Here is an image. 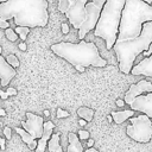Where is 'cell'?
Listing matches in <instances>:
<instances>
[{"mask_svg": "<svg viewBox=\"0 0 152 152\" xmlns=\"http://www.w3.org/2000/svg\"><path fill=\"white\" fill-rule=\"evenodd\" d=\"M78 137H80L81 140H88V139L90 138V134H89V132L86 131V129H80V131H78Z\"/></svg>", "mask_w": 152, "mask_h": 152, "instance_id": "cell-24", "label": "cell"}, {"mask_svg": "<svg viewBox=\"0 0 152 152\" xmlns=\"http://www.w3.org/2000/svg\"><path fill=\"white\" fill-rule=\"evenodd\" d=\"M86 122H87V120H84V119H81V120L78 121V124H80L81 126H84V125H86Z\"/></svg>", "mask_w": 152, "mask_h": 152, "instance_id": "cell-38", "label": "cell"}, {"mask_svg": "<svg viewBox=\"0 0 152 152\" xmlns=\"http://www.w3.org/2000/svg\"><path fill=\"white\" fill-rule=\"evenodd\" d=\"M142 53H144V56H145V57H148V56H151V55H152V43H151V45H150L148 50H147V51H144Z\"/></svg>", "mask_w": 152, "mask_h": 152, "instance_id": "cell-31", "label": "cell"}, {"mask_svg": "<svg viewBox=\"0 0 152 152\" xmlns=\"http://www.w3.org/2000/svg\"><path fill=\"white\" fill-rule=\"evenodd\" d=\"M77 115L81 119L87 120V122H90L93 120V116H94V110L91 108H88V107H80L77 109Z\"/></svg>", "mask_w": 152, "mask_h": 152, "instance_id": "cell-19", "label": "cell"}, {"mask_svg": "<svg viewBox=\"0 0 152 152\" xmlns=\"http://www.w3.org/2000/svg\"><path fill=\"white\" fill-rule=\"evenodd\" d=\"M49 152H63V148L59 144V133H53L48 144Z\"/></svg>", "mask_w": 152, "mask_h": 152, "instance_id": "cell-18", "label": "cell"}, {"mask_svg": "<svg viewBox=\"0 0 152 152\" xmlns=\"http://www.w3.org/2000/svg\"><path fill=\"white\" fill-rule=\"evenodd\" d=\"M125 4L126 0H106L100 19L94 30V34L106 42L107 50L113 49L116 43Z\"/></svg>", "mask_w": 152, "mask_h": 152, "instance_id": "cell-5", "label": "cell"}, {"mask_svg": "<svg viewBox=\"0 0 152 152\" xmlns=\"http://www.w3.org/2000/svg\"><path fill=\"white\" fill-rule=\"evenodd\" d=\"M80 137L76 135V133H69L68 134V148L66 152H83V146L80 141Z\"/></svg>", "mask_w": 152, "mask_h": 152, "instance_id": "cell-16", "label": "cell"}, {"mask_svg": "<svg viewBox=\"0 0 152 152\" xmlns=\"http://www.w3.org/2000/svg\"><path fill=\"white\" fill-rule=\"evenodd\" d=\"M134 109H126V110H118V112H112V116L114 119L115 124H122L124 121H126L127 119L132 118L134 114Z\"/></svg>", "mask_w": 152, "mask_h": 152, "instance_id": "cell-17", "label": "cell"}, {"mask_svg": "<svg viewBox=\"0 0 152 152\" xmlns=\"http://www.w3.org/2000/svg\"><path fill=\"white\" fill-rule=\"evenodd\" d=\"M5 34H6L7 39L11 40V42H15V40L18 39V36H19V34L15 32V30H13V28H11V27L5 28Z\"/></svg>", "mask_w": 152, "mask_h": 152, "instance_id": "cell-22", "label": "cell"}, {"mask_svg": "<svg viewBox=\"0 0 152 152\" xmlns=\"http://www.w3.org/2000/svg\"><path fill=\"white\" fill-rule=\"evenodd\" d=\"M75 69H76L78 72H84L86 66H82V65H76V66H75Z\"/></svg>", "mask_w": 152, "mask_h": 152, "instance_id": "cell-32", "label": "cell"}, {"mask_svg": "<svg viewBox=\"0 0 152 152\" xmlns=\"http://www.w3.org/2000/svg\"><path fill=\"white\" fill-rule=\"evenodd\" d=\"M87 145H88V147H93V145H94V140H93L91 138H89V139H88Z\"/></svg>", "mask_w": 152, "mask_h": 152, "instance_id": "cell-36", "label": "cell"}, {"mask_svg": "<svg viewBox=\"0 0 152 152\" xmlns=\"http://www.w3.org/2000/svg\"><path fill=\"white\" fill-rule=\"evenodd\" d=\"M17 75V70L12 66L7 61L6 57L0 56V77H1V86L6 87Z\"/></svg>", "mask_w": 152, "mask_h": 152, "instance_id": "cell-12", "label": "cell"}, {"mask_svg": "<svg viewBox=\"0 0 152 152\" xmlns=\"http://www.w3.org/2000/svg\"><path fill=\"white\" fill-rule=\"evenodd\" d=\"M15 132L21 137L23 141L28 146L30 150H36L37 146H38V139H34L26 129H24L23 127H15Z\"/></svg>", "mask_w": 152, "mask_h": 152, "instance_id": "cell-15", "label": "cell"}, {"mask_svg": "<svg viewBox=\"0 0 152 152\" xmlns=\"http://www.w3.org/2000/svg\"><path fill=\"white\" fill-rule=\"evenodd\" d=\"M131 74L132 75H142V76L152 77V55L148 56V57H145L137 65H134L132 68Z\"/></svg>", "mask_w": 152, "mask_h": 152, "instance_id": "cell-14", "label": "cell"}, {"mask_svg": "<svg viewBox=\"0 0 152 152\" xmlns=\"http://www.w3.org/2000/svg\"><path fill=\"white\" fill-rule=\"evenodd\" d=\"M0 27H1V28H7V27H10L8 21H7V20H1V19H0Z\"/></svg>", "mask_w": 152, "mask_h": 152, "instance_id": "cell-29", "label": "cell"}, {"mask_svg": "<svg viewBox=\"0 0 152 152\" xmlns=\"http://www.w3.org/2000/svg\"><path fill=\"white\" fill-rule=\"evenodd\" d=\"M5 1H7V0H0V2H5Z\"/></svg>", "mask_w": 152, "mask_h": 152, "instance_id": "cell-42", "label": "cell"}, {"mask_svg": "<svg viewBox=\"0 0 152 152\" xmlns=\"http://www.w3.org/2000/svg\"><path fill=\"white\" fill-rule=\"evenodd\" d=\"M26 121H21V127L26 129L34 139L42 138L44 133V120L42 116L36 115L33 113H26Z\"/></svg>", "mask_w": 152, "mask_h": 152, "instance_id": "cell-9", "label": "cell"}, {"mask_svg": "<svg viewBox=\"0 0 152 152\" xmlns=\"http://www.w3.org/2000/svg\"><path fill=\"white\" fill-rule=\"evenodd\" d=\"M152 91V83L148 82L147 80H140L139 82H137L135 84H132L129 87V89L125 93L124 100L126 101L127 104L131 106V103L133 102V100L141 95L142 93H151Z\"/></svg>", "mask_w": 152, "mask_h": 152, "instance_id": "cell-10", "label": "cell"}, {"mask_svg": "<svg viewBox=\"0 0 152 152\" xmlns=\"http://www.w3.org/2000/svg\"><path fill=\"white\" fill-rule=\"evenodd\" d=\"M88 1L89 0H75V2L70 6V8L64 13L69 19V23L76 30H80V27L82 26V24L87 18L86 5Z\"/></svg>", "mask_w": 152, "mask_h": 152, "instance_id": "cell-8", "label": "cell"}, {"mask_svg": "<svg viewBox=\"0 0 152 152\" xmlns=\"http://www.w3.org/2000/svg\"><path fill=\"white\" fill-rule=\"evenodd\" d=\"M51 51L58 57H62L71 65L82 66H96L103 68L107 65V61L101 57L96 45L91 42L81 39L80 43L61 42L50 46Z\"/></svg>", "mask_w": 152, "mask_h": 152, "instance_id": "cell-2", "label": "cell"}, {"mask_svg": "<svg viewBox=\"0 0 152 152\" xmlns=\"http://www.w3.org/2000/svg\"><path fill=\"white\" fill-rule=\"evenodd\" d=\"M74 2L75 0H58V11L62 13H65Z\"/></svg>", "mask_w": 152, "mask_h": 152, "instance_id": "cell-20", "label": "cell"}, {"mask_svg": "<svg viewBox=\"0 0 152 152\" xmlns=\"http://www.w3.org/2000/svg\"><path fill=\"white\" fill-rule=\"evenodd\" d=\"M19 49H20L21 51H25V50H26V44H25L24 42L20 43V44H19Z\"/></svg>", "mask_w": 152, "mask_h": 152, "instance_id": "cell-35", "label": "cell"}, {"mask_svg": "<svg viewBox=\"0 0 152 152\" xmlns=\"http://www.w3.org/2000/svg\"><path fill=\"white\" fill-rule=\"evenodd\" d=\"M145 2H147V4H150V5H152V0H144Z\"/></svg>", "mask_w": 152, "mask_h": 152, "instance_id": "cell-40", "label": "cell"}, {"mask_svg": "<svg viewBox=\"0 0 152 152\" xmlns=\"http://www.w3.org/2000/svg\"><path fill=\"white\" fill-rule=\"evenodd\" d=\"M86 152H99L96 148H93V147H89V148H87L86 150Z\"/></svg>", "mask_w": 152, "mask_h": 152, "instance_id": "cell-37", "label": "cell"}, {"mask_svg": "<svg viewBox=\"0 0 152 152\" xmlns=\"http://www.w3.org/2000/svg\"><path fill=\"white\" fill-rule=\"evenodd\" d=\"M69 116V113L66 110H63L62 108H57V114H56V118L57 119H61V118H68Z\"/></svg>", "mask_w": 152, "mask_h": 152, "instance_id": "cell-25", "label": "cell"}, {"mask_svg": "<svg viewBox=\"0 0 152 152\" xmlns=\"http://www.w3.org/2000/svg\"><path fill=\"white\" fill-rule=\"evenodd\" d=\"M30 28L31 27H28V26H17L15 27V32L19 34V38L23 42H25V39H26V37H27V34L30 32Z\"/></svg>", "mask_w": 152, "mask_h": 152, "instance_id": "cell-21", "label": "cell"}, {"mask_svg": "<svg viewBox=\"0 0 152 152\" xmlns=\"http://www.w3.org/2000/svg\"><path fill=\"white\" fill-rule=\"evenodd\" d=\"M0 95H1V99H2V100H6V99L10 96V95H8L6 91H2V90L0 91Z\"/></svg>", "mask_w": 152, "mask_h": 152, "instance_id": "cell-33", "label": "cell"}, {"mask_svg": "<svg viewBox=\"0 0 152 152\" xmlns=\"http://www.w3.org/2000/svg\"><path fill=\"white\" fill-rule=\"evenodd\" d=\"M127 135L137 142L146 144L152 138V120L146 114L131 118V125L126 127Z\"/></svg>", "mask_w": 152, "mask_h": 152, "instance_id": "cell-6", "label": "cell"}, {"mask_svg": "<svg viewBox=\"0 0 152 152\" xmlns=\"http://www.w3.org/2000/svg\"><path fill=\"white\" fill-rule=\"evenodd\" d=\"M14 19L17 26L44 27L49 21L48 0H7L0 2V19Z\"/></svg>", "mask_w": 152, "mask_h": 152, "instance_id": "cell-1", "label": "cell"}, {"mask_svg": "<svg viewBox=\"0 0 152 152\" xmlns=\"http://www.w3.org/2000/svg\"><path fill=\"white\" fill-rule=\"evenodd\" d=\"M152 43V20L146 21L142 26V32L139 37L126 39V40H116L113 49L116 55L119 70L124 74H131L133 62L135 58L144 51H147Z\"/></svg>", "mask_w": 152, "mask_h": 152, "instance_id": "cell-3", "label": "cell"}, {"mask_svg": "<svg viewBox=\"0 0 152 152\" xmlns=\"http://www.w3.org/2000/svg\"><path fill=\"white\" fill-rule=\"evenodd\" d=\"M0 113H1V115H5V110L4 109H0Z\"/></svg>", "mask_w": 152, "mask_h": 152, "instance_id": "cell-41", "label": "cell"}, {"mask_svg": "<svg viewBox=\"0 0 152 152\" xmlns=\"http://www.w3.org/2000/svg\"><path fill=\"white\" fill-rule=\"evenodd\" d=\"M44 114H45V115H46V116H48V115H50V113H49V110H46V109H45V110H44Z\"/></svg>", "mask_w": 152, "mask_h": 152, "instance_id": "cell-39", "label": "cell"}, {"mask_svg": "<svg viewBox=\"0 0 152 152\" xmlns=\"http://www.w3.org/2000/svg\"><path fill=\"white\" fill-rule=\"evenodd\" d=\"M11 132H12V129H11V127H8V126H6V127L4 128V135H5V138H6L7 140H10V139H11V137H12V134H11Z\"/></svg>", "mask_w": 152, "mask_h": 152, "instance_id": "cell-26", "label": "cell"}, {"mask_svg": "<svg viewBox=\"0 0 152 152\" xmlns=\"http://www.w3.org/2000/svg\"><path fill=\"white\" fill-rule=\"evenodd\" d=\"M131 108L135 112H141L152 119V91L146 95L137 96L131 103Z\"/></svg>", "mask_w": 152, "mask_h": 152, "instance_id": "cell-11", "label": "cell"}, {"mask_svg": "<svg viewBox=\"0 0 152 152\" xmlns=\"http://www.w3.org/2000/svg\"><path fill=\"white\" fill-rule=\"evenodd\" d=\"M115 103H116V106H119V107H124V106H125V103H126V101H125V100H122V99H116Z\"/></svg>", "mask_w": 152, "mask_h": 152, "instance_id": "cell-30", "label": "cell"}, {"mask_svg": "<svg viewBox=\"0 0 152 152\" xmlns=\"http://www.w3.org/2000/svg\"><path fill=\"white\" fill-rule=\"evenodd\" d=\"M62 32H63L64 34L69 33V25H68L66 23H62Z\"/></svg>", "mask_w": 152, "mask_h": 152, "instance_id": "cell-27", "label": "cell"}, {"mask_svg": "<svg viewBox=\"0 0 152 152\" xmlns=\"http://www.w3.org/2000/svg\"><path fill=\"white\" fill-rule=\"evenodd\" d=\"M6 93L10 95V96H13V95H17V90L14 89V88H11V87H8L7 88V90H6Z\"/></svg>", "mask_w": 152, "mask_h": 152, "instance_id": "cell-28", "label": "cell"}, {"mask_svg": "<svg viewBox=\"0 0 152 152\" xmlns=\"http://www.w3.org/2000/svg\"><path fill=\"white\" fill-rule=\"evenodd\" d=\"M0 145H1V150L4 151L6 148V146H5V138H0Z\"/></svg>", "mask_w": 152, "mask_h": 152, "instance_id": "cell-34", "label": "cell"}, {"mask_svg": "<svg viewBox=\"0 0 152 152\" xmlns=\"http://www.w3.org/2000/svg\"><path fill=\"white\" fill-rule=\"evenodd\" d=\"M104 4H106V0H91V1L87 2V5H86L87 18L78 30V38L80 39H84L86 34L89 31L95 30Z\"/></svg>", "mask_w": 152, "mask_h": 152, "instance_id": "cell-7", "label": "cell"}, {"mask_svg": "<svg viewBox=\"0 0 152 152\" xmlns=\"http://www.w3.org/2000/svg\"><path fill=\"white\" fill-rule=\"evenodd\" d=\"M53 129H55V124H53L52 121H46V122L44 124V133H43L42 138L38 139V146H37V148L34 150L36 152H45L46 146H48V144H49V140H50V138H51L52 134H53V133H52Z\"/></svg>", "mask_w": 152, "mask_h": 152, "instance_id": "cell-13", "label": "cell"}, {"mask_svg": "<svg viewBox=\"0 0 152 152\" xmlns=\"http://www.w3.org/2000/svg\"><path fill=\"white\" fill-rule=\"evenodd\" d=\"M6 61H7L12 66H14V68H18V66H19V59H18V57H17L15 55H12V53L7 55V56H6Z\"/></svg>", "mask_w": 152, "mask_h": 152, "instance_id": "cell-23", "label": "cell"}, {"mask_svg": "<svg viewBox=\"0 0 152 152\" xmlns=\"http://www.w3.org/2000/svg\"><path fill=\"white\" fill-rule=\"evenodd\" d=\"M152 20V5L144 0H126L116 40L137 38L146 21Z\"/></svg>", "mask_w": 152, "mask_h": 152, "instance_id": "cell-4", "label": "cell"}]
</instances>
